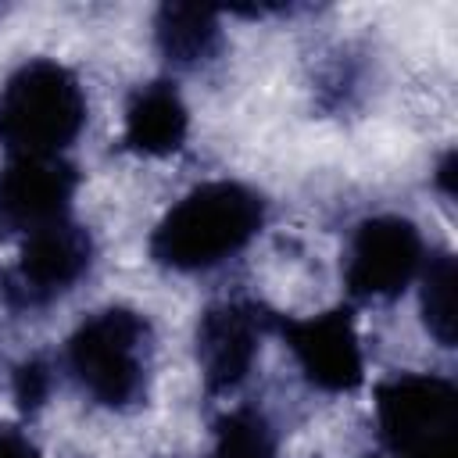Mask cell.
Wrapping results in <instances>:
<instances>
[{
    "label": "cell",
    "mask_w": 458,
    "mask_h": 458,
    "mask_svg": "<svg viewBox=\"0 0 458 458\" xmlns=\"http://www.w3.org/2000/svg\"><path fill=\"white\" fill-rule=\"evenodd\" d=\"M86 125L79 79L50 61L18 64L0 86V147L11 157H57Z\"/></svg>",
    "instance_id": "obj_2"
},
{
    "label": "cell",
    "mask_w": 458,
    "mask_h": 458,
    "mask_svg": "<svg viewBox=\"0 0 458 458\" xmlns=\"http://www.w3.org/2000/svg\"><path fill=\"white\" fill-rule=\"evenodd\" d=\"M376 422L394 458H451L458 390L444 376L401 372L376 386Z\"/></svg>",
    "instance_id": "obj_4"
},
{
    "label": "cell",
    "mask_w": 458,
    "mask_h": 458,
    "mask_svg": "<svg viewBox=\"0 0 458 458\" xmlns=\"http://www.w3.org/2000/svg\"><path fill=\"white\" fill-rule=\"evenodd\" d=\"M0 458H39V451L18 429H0Z\"/></svg>",
    "instance_id": "obj_15"
},
{
    "label": "cell",
    "mask_w": 458,
    "mask_h": 458,
    "mask_svg": "<svg viewBox=\"0 0 458 458\" xmlns=\"http://www.w3.org/2000/svg\"><path fill=\"white\" fill-rule=\"evenodd\" d=\"M451 458H454V454H451Z\"/></svg>",
    "instance_id": "obj_17"
},
{
    "label": "cell",
    "mask_w": 458,
    "mask_h": 458,
    "mask_svg": "<svg viewBox=\"0 0 458 458\" xmlns=\"http://www.w3.org/2000/svg\"><path fill=\"white\" fill-rule=\"evenodd\" d=\"M208 458H279L268 419L254 408H233L215 422V447Z\"/></svg>",
    "instance_id": "obj_12"
},
{
    "label": "cell",
    "mask_w": 458,
    "mask_h": 458,
    "mask_svg": "<svg viewBox=\"0 0 458 458\" xmlns=\"http://www.w3.org/2000/svg\"><path fill=\"white\" fill-rule=\"evenodd\" d=\"M93 261V240L72 218L54 222L25 236L14 268L4 276V297L11 308H43L68 293Z\"/></svg>",
    "instance_id": "obj_6"
},
{
    "label": "cell",
    "mask_w": 458,
    "mask_h": 458,
    "mask_svg": "<svg viewBox=\"0 0 458 458\" xmlns=\"http://www.w3.org/2000/svg\"><path fill=\"white\" fill-rule=\"evenodd\" d=\"M422 322L440 347H454V258L437 254L422 272Z\"/></svg>",
    "instance_id": "obj_13"
},
{
    "label": "cell",
    "mask_w": 458,
    "mask_h": 458,
    "mask_svg": "<svg viewBox=\"0 0 458 458\" xmlns=\"http://www.w3.org/2000/svg\"><path fill=\"white\" fill-rule=\"evenodd\" d=\"M186 132H190V114L172 82L157 79V82L140 86L129 97L125 129H122L125 150L147 154V157H165L186 143Z\"/></svg>",
    "instance_id": "obj_10"
},
{
    "label": "cell",
    "mask_w": 458,
    "mask_h": 458,
    "mask_svg": "<svg viewBox=\"0 0 458 458\" xmlns=\"http://www.w3.org/2000/svg\"><path fill=\"white\" fill-rule=\"evenodd\" d=\"M451 172H454V154H444V161H440V168H437V182L444 186L447 197L454 193V186H451Z\"/></svg>",
    "instance_id": "obj_16"
},
{
    "label": "cell",
    "mask_w": 458,
    "mask_h": 458,
    "mask_svg": "<svg viewBox=\"0 0 458 458\" xmlns=\"http://www.w3.org/2000/svg\"><path fill=\"white\" fill-rule=\"evenodd\" d=\"M79 172L61 157H11L0 168V243L64 222Z\"/></svg>",
    "instance_id": "obj_9"
},
{
    "label": "cell",
    "mask_w": 458,
    "mask_h": 458,
    "mask_svg": "<svg viewBox=\"0 0 458 458\" xmlns=\"http://www.w3.org/2000/svg\"><path fill=\"white\" fill-rule=\"evenodd\" d=\"M150 322L132 308L89 315L64 344L72 379L104 408H132L150 383Z\"/></svg>",
    "instance_id": "obj_3"
},
{
    "label": "cell",
    "mask_w": 458,
    "mask_h": 458,
    "mask_svg": "<svg viewBox=\"0 0 458 458\" xmlns=\"http://www.w3.org/2000/svg\"><path fill=\"white\" fill-rule=\"evenodd\" d=\"M265 225V200L243 182L193 186L150 233V258L172 272H200L240 254Z\"/></svg>",
    "instance_id": "obj_1"
},
{
    "label": "cell",
    "mask_w": 458,
    "mask_h": 458,
    "mask_svg": "<svg viewBox=\"0 0 458 458\" xmlns=\"http://www.w3.org/2000/svg\"><path fill=\"white\" fill-rule=\"evenodd\" d=\"M426 247L415 222L401 215L365 218L347 247L344 283L358 301H394L422 272Z\"/></svg>",
    "instance_id": "obj_5"
},
{
    "label": "cell",
    "mask_w": 458,
    "mask_h": 458,
    "mask_svg": "<svg viewBox=\"0 0 458 458\" xmlns=\"http://www.w3.org/2000/svg\"><path fill=\"white\" fill-rule=\"evenodd\" d=\"M154 39L172 64H200L218 50V14L200 4H161L154 14Z\"/></svg>",
    "instance_id": "obj_11"
},
{
    "label": "cell",
    "mask_w": 458,
    "mask_h": 458,
    "mask_svg": "<svg viewBox=\"0 0 458 458\" xmlns=\"http://www.w3.org/2000/svg\"><path fill=\"white\" fill-rule=\"evenodd\" d=\"M272 322L276 311L254 301H222L200 315L197 361L211 394H229L250 376L261 351V336L272 329Z\"/></svg>",
    "instance_id": "obj_8"
},
{
    "label": "cell",
    "mask_w": 458,
    "mask_h": 458,
    "mask_svg": "<svg viewBox=\"0 0 458 458\" xmlns=\"http://www.w3.org/2000/svg\"><path fill=\"white\" fill-rule=\"evenodd\" d=\"M50 394V365L43 358H29L14 372V401L21 411H36Z\"/></svg>",
    "instance_id": "obj_14"
},
{
    "label": "cell",
    "mask_w": 458,
    "mask_h": 458,
    "mask_svg": "<svg viewBox=\"0 0 458 458\" xmlns=\"http://www.w3.org/2000/svg\"><path fill=\"white\" fill-rule=\"evenodd\" d=\"M272 329L293 351L304 379L326 394H351L365 379L361 344L354 329L351 308H329L311 318H286L276 315Z\"/></svg>",
    "instance_id": "obj_7"
}]
</instances>
